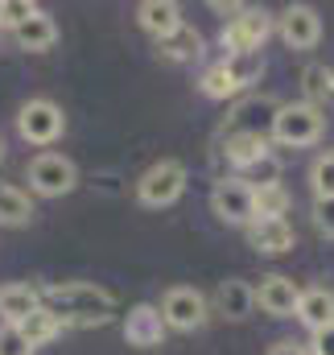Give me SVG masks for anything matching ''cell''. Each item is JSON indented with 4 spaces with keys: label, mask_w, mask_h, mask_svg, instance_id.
Here are the masks:
<instances>
[{
    "label": "cell",
    "mask_w": 334,
    "mask_h": 355,
    "mask_svg": "<svg viewBox=\"0 0 334 355\" xmlns=\"http://www.w3.org/2000/svg\"><path fill=\"white\" fill-rule=\"evenodd\" d=\"M198 87H202V95H211V99H227L231 95V87H227V75H223V67L215 62L202 79H198Z\"/></svg>",
    "instance_id": "f1b7e54d"
},
{
    "label": "cell",
    "mask_w": 334,
    "mask_h": 355,
    "mask_svg": "<svg viewBox=\"0 0 334 355\" xmlns=\"http://www.w3.org/2000/svg\"><path fill=\"white\" fill-rule=\"evenodd\" d=\"M0 157H4V145H0Z\"/></svg>",
    "instance_id": "836d02e7"
},
{
    "label": "cell",
    "mask_w": 334,
    "mask_h": 355,
    "mask_svg": "<svg viewBox=\"0 0 334 355\" xmlns=\"http://www.w3.org/2000/svg\"><path fill=\"white\" fill-rule=\"evenodd\" d=\"M268 355H310L306 352V343H293V339H281V343H272Z\"/></svg>",
    "instance_id": "d6a6232c"
},
{
    "label": "cell",
    "mask_w": 334,
    "mask_h": 355,
    "mask_svg": "<svg viewBox=\"0 0 334 355\" xmlns=\"http://www.w3.org/2000/svg\"><path fill=\"white\" fill-rule=\"evenodd\" d=\"M12 37H17V46L21 50H33V54H42V50H50L54 42H58V25H54V17L50 12H33L29 21H21L17 29H12Z\"/></svg>",
    "instance_id": "e0dca14e"
},
{
    "label": "cell",
    "mask_w": 334,
    "mask_h": 355,
    "mask_svg": "<svg viewBox=\"0 0 334 355\" xmlns=\"http://www.w3.org/2000/svg\"><path fill=\"white\" fill-rule=\"evenodd\" d=\"M289 190L276 182V186H260V190H252V215L256 219H285V211H289Z\"/></svg>",
    "instance_id": "d4e9b609"
},
{
    "label": "cell",
    "mask_w": 334,
    "mask_h": 355,
    "mask_svg": "<svg viewBox=\"0 0 334 355\" xmlns=\"http://www.w3.org/2000/svg\"><path fill=\"white\" fill-rule=\"evenodd\" d=\"M310 355H334V327H326V331H314V339H310V347H306Z\"/></svg>",
    "instance_id": "1f68e13d"
},
{
    "label": "cell",
    "mask_w": 334,
    "mask_h": 355,
    "mask_svg": "<svg viewBox=\"0 0 334 355\" xmlns=\"http://www.w3.org/2000/svg\"><path fill=\"white\" fill-rule=\"evenodd\" d=\"M42 306V293L33 285H0V318L4 327H21Z\"/></svg>",
    "instance_id": "2e32d148"
},
{
    "label": "cell",
    "mask_w": 334,
    "mask_h": 355,
    "mask_svg": "<svg viewBox=\"0 0 334 355\" xmlns=\"http://www.w3.org/2000/svg\"><path fill=\"white\" fill-rule=\"evenodd\" d=\"M326 132V116L310 103H281L276 107V120L268 128V141L276 145H289V149H306V145H318Z\"/></svg>",
    "instance_id": "7a4b0ae2"
},
{
    "label": "cell",
    "mask_w": 334,
    "mask_h": 355,
    "mask_svg": "<svg viewBox=\"0 0 334 355\" xmlns=\"http://www.w3.org/2000/svg\"><path fill=\"white\" fill-rule=\"evenodd\" d=\"M215 310H219L223 318H231V322L252 318V310H256V293H252V285L248 281H240V277L219 281V289H215Z\"/></svg>",
    "instance_id": "9a60e30c"
},
{
    "label": "cell",
    "mask_w": 334,
    "mask_h": 355,
    "mask_svg": "<svg viewBox=\"0 0 334 355\" xmlns=\"http://www.w3.org/2000/svg\"><path fill=\"white\" fill-rule=\"evenodd\" d=\"M219 67H223V75H227L231 95H240V91H248L252 83L264 75V54H260V50H248V54H227Z\"/></svg>",
    "instance_id": "ac0fdd59"
},
{
    "label": "cell",
    "mask_w": 334,
    "mask_h": 355,
    "mask_svg": "<svg viewBox=\"0 0 334 355\" xmlns=\"http://www.w3.org/2000/svg\"><path fill=\"white\" fill-rule=\"evenodd\" d=\"M137 21L161 42V37H169V33L182 25V8H177L173 0H145V4L137 8Z\"/></svg>",
    "instance_id": "d6986e66"
},
{
    "label": "cell",
    "mask_w": 334,
    "mask_h": 355,
    "mask_svg": "<svg viewBox=\"0 0 334 355\" xmlns=\"http://www.w3.org/2000/svg\"><path fill=\"white\" fill-rule=\"evenodd\" d=\"M0 355H33V347L21 339L17 327H0Z\"/></svg>",
    "instance_id": "f546056e"
},
{
    "label": "cell",
    "mask_w": 334,
    "mask_h": 355,
    "mask_svg": "<svg viewBox=\"0 0 334 355\" xmlns=\"http://www.w3.org/2000/svg\"><path fill=\"white\" fill-rule=\"evenodd\" d=\"M293 318H301L310 331H326V327H334V289H326V285L301 289V293H297Z\"/></svg>",
    "instance_id": "4fadbf2b"
},
{
    "label": "cell",
    "mask_w": 334,
    "mask_h": 355,
    "mask_svg": "<svg viewBox=\"0 0 334 355\" xmlns=\"http://www.w3.org/2000/svg\"><path fill=\"white\" fill-rule=\"evenodd\" d=\"M182 190H186V166L177 157H166V162L149 166L137 182V198L145 207H169V202L182 198Z\"/></svg>",
    "instance_id": "5b68a950"
},
{
    "label": "cell",
    "mask_w": 334,
    "mask_h": 355,
    "mask_svg": "<svg viewBox=\"0 0 334 355\" xmlns=\"http://www.w3.org/2000/svg\"><path fill=\"white\" fill-rule=\"evenodd\" d=\"M17 132H21V141L46 149V145H54L67 132V116H62V107L54 99H29L17 112Z\"/></svg>",
    "instance_id": "3957f363"
},
{
    "label": "cell",
    "mask_w": 334,
    "mask_h": 355,
    "mask_svg": "<svg viewBox=\"0 0 334 355\" xmlns=\"http://www.w3.org/2000/svg\"><path fill=\"white\" fill-rule=\"evenodd\" d=\"M17 331H21V339H25L29 347H42V343H50V339H58V335H62V322H58V314H50L46 306H37V310L17 327Z\"/></svg>",
    "instance_id": "cb8c5ba5"
},
{
    "label": "cell",
    "mask_w": 334,
    "mask_h": 355,
    "mask_svg": "<svg viewBox=\"0 0 334 355\" xmlns=\"http://www.w3.org/2000/svg\"><path fill=\"white\" fill-rule=\"evenodd\" d=\"M37 293H42V306L50 314H58L62 327H103V322H112V310H116V297L91 281H62V285H46Z\"/></svg>",
    "instance_id": "6da1fadb"
},
{
    "label": "cell",
    "mask_w": 334,
    "mask_h": 355,
    "mask_svg": "<svg viewBox=\"0 0 334 355\" xmlns=\"http://www.w3.org/2000/svg\"><path fill=\"white\" fill-rule=\"evenodd\" d=\"M293 227H289V219H252L248 223V244L256 252H268V257H281V252H289L293 248Z\"/></svg>",
    "instance_id": "5bb4252c"
},
{
    "label": "cell",
    "mask_w": 334,
    "mask_h": 355,
    "mask_svg": "<svg viewBox=\"0 0 334 355\" xmlns=\"http://www.w3.org/2000/svg\"><path fill=\"white\" fill-rule=\"evenodd\" d=\"M256 293V306L264 310V314H272V318H293V310H297V285L289 281V277H281V272H268V277H260V285L252 289Z\"/></svg>",
    "instance_id": "7c38bea8"
},
{
    "label": "cell",
    "mask_w": 334,
    "mask_h": 355,
    "mask_svg": "<svg viewBox=\"0 0 334 355\" xmlns=\"http://www.w3.org/2000/svg\"><path fill=\"white\" fill-rule=\"evenodd\" d=\"M314 223H318L326 236H334V198H318V202H314Z\"/></svg>",
    "instance_id": "4dcf8cb0"
},
{
    "label": "cell",
    "mask_w": 334,
    "mask_h": 355,
    "mask_svg": "<svg viewBox=\"0 0 334 355\" xmlns=\"http://www.w3.org/2000/svg\"><path fill=\"white\" fill-rule=\"evenodd\" d=\"M310 182H314V194L318 198H334V153H322L310 170Z\"/></svg>",
    "instance_id": "4316f807"
},
{
    "label": "cell",
    "mask_w": 334,
    "mask_h": 355,
    "mask_svg": "<svg viewBox=\"0 0 334 355\" xmlns=\"http://www.w3.org/2000/svg\"><path fill=\"white\" fill-rule=\"evenodd\" d=\"M79 186V170L71 157L62 153H42L29 162V190L42 194V198H62Z\"/></svg>",
    "instance_id": "8992f818"
},
{
    "label": "cell",
    "mask_w": 334,
    "mask_h": 355,
    "mask_svg": "<svg viewBox=\"0 0 334 355\" xmlns=\"http://www.w3.org/2000/svg\"><path fill=\"white\" fill-rule=\"evenodd\" d=\"M276 107L281 103L272 95H248V99H240L227 112V120H223V141L227 137H264L268 141V128L276 120Z\"/></svg>",
    "instance_id": "277c9868"
},
{
    "label": "cell",
    "mask_w": 334,
    "mask_h": 355,
    "mask_svg": "<svg viewBox=\"0 0 334 355\" xmlns=\"http://www.w3.org/2000/svg\"><path fill=\"white\" fill-rule=\"evenodd\" d=\"M211 211L223 219V223H231V227H248L252 219V186L248 182H240V178H223V182H215V190H211Z\"/></svg>",
    "instance_id": "9c48e42d"
},
{
    "label": "cell",
    "mask_w": 334,
    "mask_h": 355,
    "mask_svg": "<svg viewBox=\"0 0 334 355\" xmlns=\"http://www.w3.org/2000/svg\"><path fill=\"white\" fill-rule=\"evenodd\" d=\"M268 33H272V17H268L264 8H240V12L223 25L219 42H223L227 54H248V50H260V46L268 42Z\"/></svg>",
    "instance_id": "ba28073f"
},
{
    "label": "cell",
    "mask_w": 334,
    "mask_h": 355,
    "mask_svg": "<svg viewBox=\"0 0 334 355\" xmlns=\"http://www.w3.org/2000/svg\"><path fill=\"white\" fill-rule=\"evenodd\" d=\"M37 12V4H29V0H0V25L4 29H17L21 21H29Z\"/></svg>",
    "instance_id": "83f0119b"
},
{
    "label": "cell",
    "mask_w": 334,
    "mask_h": 355,
    "mask_svg": "<svg viewBox=\"0 0 334 355\" xmlns=\"http://www.w3.org/2000/svg\"><path fill=\"white\" fill-rule=\"evenodd\" d=\"M33 198L25 194V190H17V186H8V182H0V223L4 227H29L33 223Z\"/></svg>",
    "instance_id": "ffe728a7"
},
{
    "label": "cell",
    "mask_w": 334,
    "mask_h": 355,
    "mask_svg": "<svg viewBox=\"0 0 334 355\" xmlns=\"http://www.w3.org/2000/svg\"><path fill=\"white\" fill-rule=\"evenodd\" d=\"M161 322H166V331H198V327H206V318H211V306H206V297L198 293V289H190V285H177V289H169L166 297H161Z\"/></svg>",
    "instance_id": "52a82bcc"
},
{
    "label": "cell",
    "mask_w": 334,
    "mask_h": 355,
    "mask_svg": "<svg viewBox=\"0 0 334 355\" xmlns=\"http://www.w3.org/2000/svg\"><path fill=\"white\" fill-rule=\"evenodd\" d=\"M276 33L289 50H314L322 42V17L310 4H289L276 21Z\"/></svg>",
    "instance_id": "30bf717a"
},
{
    "label": "cell",
    "mask_w": 334,
    "mask_h": 355,
    "mask_svg": "<svg viewBox=\"0 0 334 355\" xmlns=\"http://www.w3.org/2000/svg\"><path fill=\"white\" fill-rule=\"evenodd\" d=\"M223 153H227V162L244 174L248 166H256L260 157L272 153V145H268L264 137H227V141H223Z\"/></svg>",
    "instance_id": "603a6c76"
},
{
    "label": "cell",
    "mask_w": 334,
    "mask_h": 355,
    "mask_svg": "<svg viewBox=\"0 0 334 355\" xmlns=\"http://www.w3.org/2000/svg\"><path fill=\"white\" fill-rule=\"evenodd\" d=\"M240 182H248L252 190H260V186H276V182H281V162L268 153V157H260L256 166H248V170L240 174Z\"/></svg>",
    "instance_id": "484cf974"
},
{
    "label": "cell",
    "mask_w": 334,
    "mask_h": 355,
    "mask_svg": "<svg viewBox=\"0 0 334 355\" xmlns=\"http://www.w3.org/2000/svg\"><path fill=\"white\" fill-rule=\"evenodd\" d=\"M301 103H310V107H318L322 112V103H331L334 99V71L326 62H310L306 71H301Z\"/></svg>",
    "instance_id": "44dd1931"
},
{
    "label": "cell",
    "mask_w": 334,
    "mask_h": 355,
    "mask_svg": "<svg viewBox=\"0 0 334 355\" xmlns=\"http://www.w3.org/2000/svg\"><path fill=\"white\" fill-rule=\"evenodd\" d=\"M161 339H166V322H161V310L157 306L141 302V306H132L124 314V343L128 347L149 352V347H161Z\"/></svg>",
    "instance_id": "8fae6325"
},
{
    "label": "cell",
    "mask_w": 334,
    "mask_h": 355,
    "mask_svg": "<svg viewBox=\"0 0 334 355\" xmlns=\"http://www.w3.org/2000/svg\"><path fill=\"white\" fill-rule=\"evenodd\" d=\"M157 50H161V58H169V62H194V58L202 54V37H198V29H190V25L182 21L169 37L157 42Z\"/></svg>",
    "instance_id": "7402d4cb"
}]
</instances>
